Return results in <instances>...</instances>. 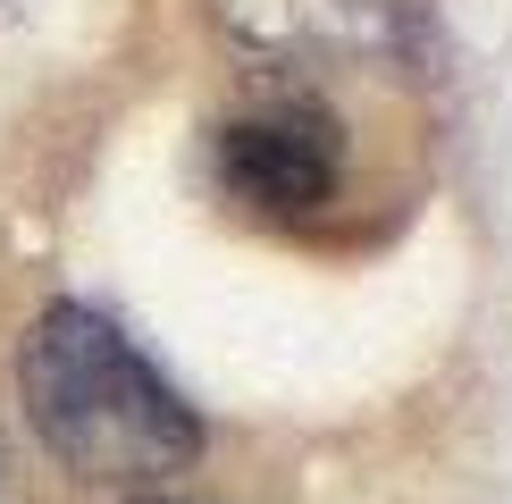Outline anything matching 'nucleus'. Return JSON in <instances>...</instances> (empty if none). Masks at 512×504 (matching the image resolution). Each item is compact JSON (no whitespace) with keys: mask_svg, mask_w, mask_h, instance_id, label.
I'll list each match as a JSON object with an SVG mask.
<instances>
[{"mask_svg":"<svg viewBox=\"0 0 512 504\" xmlns=\"http://www.w3.org/2000/svg\"><path fill=\"white\" fill-rule=\"evenodd\" d=\"M34 437L93 488H152L202 454V420L126 336L84 303H51L17 345Z\"/></svg>","mask_w":512,"mask_h":504,"instance_id":"obj_1","label":"nucleus"},{"mask_svg":"<svg viewBox=\"0 0 512 504\" xmlns=\"http://www.w3.org/2000/svg\"><path fill=\"white\" fill-rule=\"evenodd\" d=\"M210 17L261 59H412L429 34L420 0H210Z\"/></svg>","mask_w":512,"mask_h":504,"instance_id":"obj_2","label":"nucleus"},{"mask_svg":"<svg viewBox=\"0 0 512 504\" xmlns=\"http://www.w3.org/2000/svg\"><path fill=\"white\" fill-rule=\"evenodd\" d=\"M210 160H219V185L261 219H311V210L336 202V177H345V143L319 110L236 118V126H219Z\"/></svg>","mask_w":512,"mask_h":504,"instance_id":"obj_3","label":"nucleus"},{"mask_svg":"<svg viewBox=\"0 0 512 504\" xmlns=\"http://www.w3.org/2000/svg\"><path fill=\"white\" fill-rule=\"evenodd\" d=\"M143 504H177V496H143Z\"/></svg>","mask_w":512,"mask_h":504,"instance_id":"obj_4","label":"nucleus"}]
</instances>
